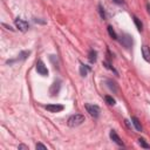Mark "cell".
<instances>
[{"label":"cell","mask_w":150,"mask_h":150,"mask_svg":"<svg viewBox=\"0 0 150 150\" xmlns=\"http://www.w3.org/2000/svg\"><path fill=\"white\" fill-rule=\"evenodd\" d=\"M84 121H86V118H84L83 115H81V114H75V115H71V116L68 118L67 124H68L69 127L74 128V127H77V125L82 124Z\"/></svg>","instance_id":"6da1fadb"},{"label":"cell","mask_w":150,"mask_h":150,"mask_svg":"<svg viewBox=\"0 0 150 150\" xmlns=\"http://www.w3.org/2000/svg\"><path fill=\"white\" fill-rule=\"evenodd\" d=\"M86 109H87V112H89V115L94 118H97L100 116V112H101V109L98 105L96 104H86Z\"/></svg>","instance_id":"7a4b0ae2"},{"label":"cell","mask_w":150,"mask_h":150,"mask_svg":"<svg viewBox=\"0 0 150 150\" xmlns=\"http://www.w3.org/2000/svg\"><path fill=\"white\" fill-rule=\"evenodd\" d=\"M118 41H120V43H121L124 48H127V49H129V48L132 46V38H131V35H129V34H122L121 38L118 39Z\"/></svg>","instance_id":"3957f363"},{"label":"cell","mask_w":150,"mask_h":150,"mask_svg":"<svg viewBox=\"0 0 150 150\" xmlns=\"http://www.w3.org/2000/svg\"><path fill=\"white\" fill-rule=\"evenodd\" d=\"M14 22H15V26H16V27L19 28V30H21V32H26V30L29 28L28 22L23 21V20L20 19V18H16V19L14 20Z\"/></svg>","instance_id":"277c9868"},{"label":"cell","mask_w":150,"mask_h":150,"mask_svg":"<svg viewBox=\"0 0 150 150\" xmlns=\"http://www.w3.org/2000/svg\"><path fill=\"white\" fill-rule=\"evenodd\" d=\"M36 71L42 76H47L48 75V69H47V67L45 66V63L41 60H39L36 62Z\"/></svg>","instance_id":"5b68a950"},{"label":"cell","mask_w":150,"mask_h":150,"mask_svg":"<svg viewBox=\"0 0 150 150\" xmlns=\"http://www.w3.org/2000/svg\"><path fill=\"white\" fill-rule=\"evenodd\" d=\"M60 88H61V81L57 80V81H55V82L52 84V87H50V89H49L50 95H52V96H56V95L59 94V91H60Z\"/></svg>","instance_id":"8992f818"},{"label":"cell","mask_w":150,"mask_h":150,"mask_svg":"<svg viewBox=\"0 0 150 150\" xmlns=\"http://www.w3.org/2000/svg\"><path fill=\"white\" fill-rule=\"evenodd\" d=\"M45 109H47L50 112H59V111H62L64 107L62 104H47L45 105Z\"/></svg>","instance_id":"52a82bcc"},{"label":"cell","mask_w":150,"mask_h":150,"mask_svg":"<svg viewBox=\"0 0 150 150\" xmlns=\"http://www.w3.org/2000/svg\"><path fill=\"white\" fill-rule=\"evenodd\" d=\"M109 136H110L111 141H112V142H115L117 145H120V146H123V145H124V144H123V142L121 141L120 136L116 134V131H115V130H110V134H109Z\"/></svg>","instance_id":"ba28073f"},{"label":"cell","mask_w":150,"mask_h":150,"mask_svg":"<svg viewBox=\"0 0 150 150\" xmlns=\"http://www.w3.org/2000/svg\"><path fill=\"white\" fill-rule=\"evenodd\" d=\"M142 55L146 62H150V47H148L146 45H143L142 46Z\"/></svg>","instance_id":"9c48e42d"},{"label":"cell","mask_w":150,"mask_h":150,"mask_svg":"<svg viewBox=\"0 0 150 150\" xmlns=\"http://www.w3.org/2000/svg\"><path fill=\"white\" fill-rule=\"evenodd\" d=\"M89 71H90V67H88V66H86L83 63H80V74L82 76H87Z\"/></svg>","instance_id":"30bf717a"},{"label":"cell","mask_w":150,"mask_h":150,"mask_svg":"<svg viewBox=\"0 0 150 150\" xmlns=\"http://www.w3.org/2000/svg\"><path fill=\"white\" fill-rule=\"evenodd\" d=\"M131 121H132V124H134V127L136 128V130H137V131H142V125H141L139 120L134 116V117H131Z\"/></svg>","instance_id":"8fae6325"},{"label":"cell","mask_w":150,"mask_h":150,"mask_svg":"<svg viewBox=\"0 0 150 150\" xmlns=\"http://www.w3.org/2000/svg\"><path fill=\"white\" fill-rule=\"evenodd\" d=\"M88 59H89V61H90L91 63H95V62H96V59H97V53H96V50L91 49V50L89 52Z\"/></svg>","instance_id":"7c38bea8"},{"label":"cell","mask_w":150,"mask_h":150,"mask_svg":"<svg viewBox=\"0 0 150 150\" xmlns=\"http://www.w3.org/2000/svg\"><path fill=\"white\" fill-rule=\"evenodd\" d=\"M132 19H134V22H135V25H136V27H137V29L139 30V32H142V29H143V25H142V22H141V20L137 18V16H132Z\"/></svg>","instance_id":"4fadbf2b"},{"label":"cell","mask_w":150,"mask_h":150,"mask_svg":"<svg viewBox=\"0 0 150 150\" xmlns=\"http://www.w3.org/2000/svg\"><path fill=\"white\" fill-rule=\"evenodd\" d=\"M107 29H108V33H109V35H110V38L111 39H114V40H117L118 38H117V34L115 33V30L112 29V27L111 26H108L107 27Z\"/></svg>","instance_id":"5bb4252c"},{"label":"cell","mask_w":150,"mask_h":150,"mask_svg":"<svg viewBox=\"0 0 150 150\" xmlns=\"http://www.w3.org/2000/svg\"><path fill=\"white\" fill-rule=\"evenodd\" d=\"M30 54V52L29 50H25V52H21L20 54H19V56H18V60H25V59H27V56Z\"/></svg>","instance_id":"9a60e30c"},{"label":"cell","mask_w":150,"mask_h":150,"mask_svg":"<svg viewBox=\"0 0 150 150\" xmlns=\"http://www.w3.org/2000/svg\"><path fill=\"white\" fill-rule=\"evenodd\" d=\"M104 100H105V102L109 104V105H115V98H112L110 95H107L105 97H104Z\"/></svg>","instance_id":"2e32d148"},{"label":"cell","mask_w":150,"mask_h":150,"mask_svg":"<svg viewBox=\"0 0 150 150\" xmlns=\"http://www.w3.org/2000/svg\"><path fill=\"white\" fill-rule=\"evenodd\" d=\"M138 144H139L142 148H145V149H149V148H150V145L145 142L144 138H138Z\"/></svg>","instance_id":"e0dca14e"},{"label":"cell","mask_w":150,"mask_h":150,"mask_svg":"<svg viewBox=\"0 0 150 150\" xmlns=\"http://www.w3.org/2000/svg\"><path fill=\"white\" fill-rule=\"evenodd\" d=\"M98 13H100L102 19H105V13H104V9H103L102 5H98Z\"/></svg>","instance_id":"ac0fdd59"},{"label":"cell","mask_w":150,"mask_h":150,"mask_svg":"<svg viewBox=\"0 0 150 150\" xmlns=\"http://www.w3.org/2000/svg\"><path fill=\"white\" fill-rule=\"evenodd\" d=\"M35 148H36V149H42V150H47V146H46V145H43V144H41V143H38V144L35 145Z\"/></svg>","instance_id":"d6986e66"},{"label":"cell","mask_w":150,"mask_h":150,"mask_svg":"<svg viewBox=\"0 0 150 150\" xmlns=\"http://www.w3.org/2000/svg\"><path fill=\"white\" fill-rule=\"evenodd\" d=\"M19 149H26V150H28V146L25 145V144H21V145H19Z\"/></svg>","instance_id":"ffe728a7"},{"label":"cell","mask_w":150,"mask_h":150,"mask_svg":"<svg viewBox=\"0 0 150 150\" xmlns=\"http://www.w3.org/2000/svg\"><path fill=\"white\" fill-rule=\"evenodd\" d=\"M115 4H117V5H122L123 4V0H112Z\"/></svg>","instance_id":"44dd1931"},{"label":"cell","mask_w":150,"mask_h":150,"mask_svg":"<svg viewBox=\"0 0 150 150\" xmlns=\"http://www.w3.org/2000/svg\"><path fill=\"white\" fill-rule=\"evenodd\" d=\"M34 21H35V22H38V23H46L45 21H41V20H39V19H36V18L34 19Z\"/></svg>","instance_id":"7402d4cb"},{"label":"cell","mask_w":150,"mask_h":150,"mask_svg":"<svg viewBox=\"0 0 150 150\" xmlns=\"http://www.w3.org/2000/svg\"><path fill=\"white\" fill-rule=\"evenodd\" d=\"M2 26H4V27H6L7 29H11V30H14V29H13V28H12L11 26H8V25H5V23H2Z\"/></svg>","instance_id":"603a6c76"},{"label":"cell","mask_w":150,"mask_h":150,"mask_svg":"<svg viewBox=\"0 0 150 150\" xmlns=\"http://www.w3.org/2000/svg\"><path fill=\"white\" fill-rule=\"evenodd\" d=\"M146 8H148V11H149V13H150V5H148V6H146Z\"/></svg>","instance_id":"cb8c5ba5"}]
</instances>
